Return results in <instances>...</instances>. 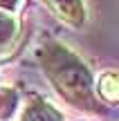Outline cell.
<instances>
[{"label":"cell","mask_w":119,"mask_h":121,"mask_svg":"<svg viewBox=\"0 0 119 121\" xmlns=\"http://www.w3.org/2000/svg\"><path fill=\"white\" fill-rule=\"evenodd\" d=\"M38 58L47 78L67 103L81 110H97L92 74L74 52L61 43H47L38 52Z\"/></svg>","instance_id":"6da1fadb"},{"label":"cell","mask_w":119,"mask_h":121,"mask_svg":"<svg viewBox=\"0 0 119 121\" xmlns=\"http://www.w3.org/2000/svg\"><path fill=\"white\" fill-rule=\"evenodd\" d=\"M43 2H45V7H47L54 16H58L63 22H67V25H72V27H81L83 25V20H85L83 0H43Z\"/></svg>","instance_id":"7a4b0ae2"},{"label":"cell","mask_w":119,"mask_h":121,"mask_svg":"<svg viewBox=\"0 0 119 121\" xmlns=\"http://www.w3.org/2000/svg\"><path fill=\"white\" fill-rule=\"evenodd\" d=\"M18 121H63V114L52 103L43 99H34L27 103V108L22 110V117Z\"/></svg>","instance_id":"3957f363"},{"label":"cell","mask_w":119,"mask_h":121,"mask_svg":"<svg viewBox=\"0 0 119 121\" xmlns=\"http://www.w3.org/2000/svg\"><path fill=\"white\" fill-rule=\"evenodd\" d=\"M16 31H18V18L13 13L0 9V49L7 47L16 38Z\"/></svg>","instance_id":"277c9868"},{"label":"cell","mask_w":119,"mask_h":121,"mask_svg":"<svg viewBox=\"0 0 119 121\" xmlns=\"http://www.w3.org/2000/svg\"><path fill=\"white\" fill-rule=\"evenodd\" d=\"M97 92L101 99L119 103V74H103L97 85Z\"/></svg>","instance_id":"5b68a950"},{"label":"cell","mask_w":119,"mask_h":121,"mask_svg":"<svg viewBox=\"0 0 119 121\" xmlns=\"http://www.w3.org/2000/svg\"><path fill=\"white\" fill-rule=\"evenodd\" d=\"M20 4H22V0H0V9L2 11H9V13H13Z\"/></svg>","instance_id":"8992f818"}]
</instances>
